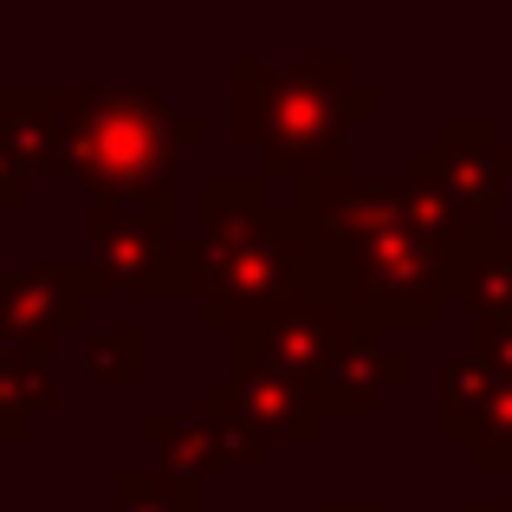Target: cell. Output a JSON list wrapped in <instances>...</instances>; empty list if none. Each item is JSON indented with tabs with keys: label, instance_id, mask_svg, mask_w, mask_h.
<instances>
[{
	"label": "cell",
	"instance_id": "1",
	"mask_svg": "<svg viewBox=\"0 0 512 512\" xmlns=\"http://www.w3.org/2000/svg\"><path fill=\"white\" fill-rule=\"evenodd\" d=\"M383 117V91L344 59L234 65V143L292 182H350V130Z\"/></svg>",
	"mask_w": 512,
	"mask_h": 512
},
{
	"label": "cell",
	"instance_id": "2",
	"mask_svg": "<svg viewBox=\"0 0 512 512\" xmlns=\"http://www.w3.org/2000/svg\"><path fill=\"white\" fill-rule=\"evenodd\" d=\"M312 299V234L299 214L266 201L260 175H208L201 182V318L240 331L253 318Z\"/></svg>",
	"mask_w": 512,
	"mask_h": 512
},
{
	"label": "cell",
	"instance_id": "3",
	"mask_svg": "<svg viewBox=\"0 0 512 512\" xmlns=\"http://www.w3.org/2000/svg\"><path fill=\"white\" fill-rule=\"evenodd\" d=\"M208 143L201 117H182L163 91H59V175L98 208L175 201V163Z\"/></svg>",
	"mask_w": 512,
	"mask_h": 512
},
{
	"label": "cell",
	"instance_id": "4",
	"mask_svg": "<svg viewBox=\"0 0 512 512\" xmlns=\"http://www.w3.org/2000/svg\"><path fill=\"white\" fill-rule=\"evenodd\" d=\"M448 253L454 247L422 227L363 240L350 253H325L312 240V299L363 331H435L448 312Z\"/></svg>",
	"mask_w": 512,
	"mask_h": 512
},
{
	"label": "cell",
	"instance_id": "5",
	"mask_svg": "<svg viewBox=\"0 0 512 512\" xmlns=\"http://www.w3.org/2000/svg\"><path fill=\"white\" fill-rule=\"evenodd\" d=\"M85 279L91 292L124 299H195L201 292V234H182L175 201L85 214Z\"/></svg>",
	"mask_w": 512,
	"mask_h": 512
},
{
	"label": "cell",
	"instance_id": "6",
	"mask_svg": "<svg viewBox=\"0 0 512 512\" xmlns=\"http://www.w3.org/2000/svg\"><path fill=\"white\" fill-rule=\"evenodd\" d=\"M512 182V143H500V124L487 117H441V130L409 150L415 195H435L467 227H500V188Z\"/></svg>",
	"mask_w": 512,
	"mask_h": 512
},
{
	"label": "cell",
	"instance_id": "7",
	"mask_svg": "<svg viewBox=\"0 0 512 512\" xmlns=\"http://www.w3.org/2000/svg\"><path fill=\"white\" fill-rule=\"evenodd\" d=\"M91 299L98 292H91L85 266H59V260L13 266V273H0V344L13 357L46 363L65 331H85Z\"/></svg>",
	"mask_w": 512,
	"mask_h": 512
},
{
	"label": "cell",
	"instance_id": "8",
	"mask_svg": "<svg viewBox=\"0 0 512 512\" xmlns=\"http://www.w3.org/2000/svg\"><path fill=\"white\" fill-rule=\"evenodd\" d=\"M350 331H363V325H344L318 299H292V305H279V312L234 331V376H286V383L312 389Z\"/></svg>",
	"mask_w": 512,
	"mask_h": 512
},
{
	"label": "cell",
	"instance_id": "9",
	"mask_svg": "<svg viewBox=\"0 0 512 512\" xmlns=\"http://www.w3.org/2000/svg\"><path fill=\"white\" fill-rule=\"evenodd\" d=\"M286 208L299 214V227H305V234H312L325 253H350V247H363V240H383V234H402V227H422V221H415L409 188L299 182Z\"/></svg>",
	"mask_w": 512,
	"mask_h": 512
},
{
	"label": "cell",
	"instance_id": "10",
	"mask_svg": "<svg viewBox=\"0 0 512 512\" xmlns=\"http://www.w3.org/2000/svg\"><path fill=\"white\" fill-rule=\"evenodd\" d=\"M201 415H234L266 448H273V441H286V448L325 441V409H318V396L305 383H286V376H221V383L201 389Z\"/></svg>",
	"mask_w": 512,
	"mask_h": 512
},
{
	"label": "cell",
	"instance_id": "11",
	"mask_svg": "<svg viewBox=\"0 0 512 512\" xmlns=\"http://www.w3.org/2000/svg\"><path fill=\"white\" fill-rule=\"evenodd\" d=\"M409 376H415V363L402 357V350H389L383 331H350L338 344V357L325 363V376L312 383V396H318L325 415H363V409H376L389 389H402Z\"/></svg>",
	"mask_w": 512,
	"mask_h": 512
},
{
	"label": "cell",
	"instance_id": "12",
	"mask_svg": "<svg viewBox=\"0 0 512 512\" xmlns=\"http://www.w3.org/2000/svg\"><path fill=\"white\" fill-rule=\"evenodd\" d=\"M448 299L474 312V325H500L512 318V234H474L448 253Z\"/></svg>",
	"mask_w": 512,
	"mask_h": 512
},
{
	"label": "cell",
	"instance_id": "13",
	"mask_svg": "<svg viewBox=\"0 0 512 512\" xmlns=\"http://www.w3.org/2000/svg\"><path fill=\"white\" fill-rule=\"evenodd\" d=\"M143 441L156 454V474H175V480H208L221 474L214 461V428L201 409H150L143 415Z\"/></svg>",
	"mask_w": 512,
	"mask_h": 512
},
{
	"label": "cell",
	"instance_id": "14",
	"mask_svg": "<svg viewBox=\"0 0 512 512\" xmlns=\"http://www.w3.org/2000/svg\"><path fill=\"white\" fill-rule=\"evenodd\" d=\"M0 130L7 143L20 150L26 169H52L59 175V91H39V85H7L0 91Z\"/></svg>",
	"mask_w": 512,
	"mask_h": 512
},
{
	"label": "cell",
	"instance_id": "15",
	"mask_svg": "<svg viewBox=\"0 0 512 512\" xmlns=\"http://www.w3.org/2000/svg\"><path fill=\"white\" fill-rule=\"evenodd\" d=\"M52 402H59L52 363L0 350V441H26L33 435V415H46Z\"/></svg>",
	"mask_w": 512,
	"mask_h": 512
},
{
	"label": "cell",
	"instance_id": "16",
	"mask_svg": "<svg viewBox=\"0 0 512 512\" xmlns=\"http://www.w3.org/2000/svg\"><path fill=\"white\" fill-rule=\"evenodd\" d=\"M435 383H441V422H435V435L454 441V448H467V428H474V415L487 409V396H493L500 376H487L467 350H448Z\"/></svg>",
	"mask_w": 512,
	"mask_h": 512
},
{
	"label": "cell",
	"instance_id": "17",
	"mask_svg": "<svg viewBox=\"0 0 512 512\" xmlns=\"http://www.w3.org/2000/svg\"><path fill=\"white\" fill-rule=\"evenodd\" d=\"M85 370L104 389H137L150 376V331L143 325H111L85 338Z\"/></svg>",
	"mask_w": 512,
	"mask_h": 512
},
{
	"label": "cell",
	"instance_id": "18",
	"mask_svg": "<svg viewBox=\"0 0 512 512\" xmlns=\"http://www.w3.org/2000/svg\"><path fill=\"white\" fill-rule=\"evenodd\" d=\"M111 500H117V512H208L201 480H175V474H156V467H130V474H117Z\"/></svg>",
	"mask_w": 512,
	"mask_h": 512
},
{
	"label": "cell",
	"instance_id": "19",
	"mask_svg": "<svg viewBox=\"0 0 512 512\" xmlns=\"http://www.w3.org/2000/svg\"><path fill=\"white\" fill-rule=\"evenodd\" d=\"M467 467L474 474H512V383H493L487 409L467 428Z\"/></svg>",
	"mask_w": 512,
	"mask_h": 512
},
{
	"label": "cell",
	"instance_id": "20",
	"mask_svg": "<svg viewBox=\"0 0 512 512\" xmlns=\"http://www.w3.org/2000/svg\"><path fill=\"white\" fill-rule=\"evenodd\" d=\"M461 350H467V357H474L487 376H500V383H512V318H500V325H474Z\"/></svg>",
	"mask_w": 512,
	"mask_h": 512
},
{
	"label": "cell",
	"instance_id": "21",
	"mask_svg": "<svg viewBox=\"0 0 512 512\" xmlns=\"http://www.w3.org/2000/svg\"><path fill=\"white\" fill-rule=\"evenodd\" d=\"M26 201H33V169L20 163V150L0 130V208H26Z\"/></svg>",
	"mask_w": 512,
	"mask_h": 512
},
{
	"label": "cell",
	"instance_id": "22",
	"mask_svg": "<svg viewBox=\"0 0 512 512\" xmlns=\"http://www.w3.org/2000/svg\"><path fill=\"white\" fill-rule=\"evenodd\" d=\"M318 512H383V506H376V500H325Z\"/></svg>",
	"mask_w": 512,
	"mask_h": 512
},
{
	"label": "cell",
	"instance_id": "23",
	"mask_svg": "<svg viewBox=\"0 0 512 512\" xmlns=\"http://www.w3.org/2000/svg\"><path fill=\"white\" fill-rule=\"evenodd\" d=\"M467 512H512V500H474Z\"/></svg>",
	"mask_w": 512,
	"mask_h": 512
}]
</instances>
